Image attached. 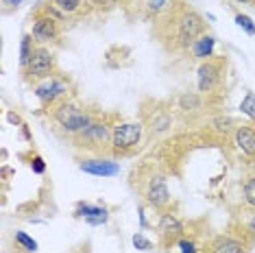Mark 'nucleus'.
<instances>
[{
	"instance_id": "obj_11",
	"label": "nucleus",
	"mask_w": 255,
	"mask_h": 253,
	"mask_svg": "<svg viewBox=\"0 0 255 253\" xmlns=\"http://www.w3.org/2000/svg\"><path fill=\"white\" fill-rule=\"evenodd\" d=\"M31 35L37 39V42H53V39L59 37V20L46 15L44 11H39L37 18L33 20V31Z\"/></svg>"
},
{
	"instance_id": "obj_15",
	"label": "nucleus",
	"mask_w": 255,
	"mask_h": 253,
	"mask_svg": "<svg viewBox=\"0 0 255 253\" xmlns=\"http://www.w3.org/2000/svg\"><path fill=\"white\" fill-rule=\"evenodd\" d=\"M214 46H216V39H214L212 35H207V33H203V35H199L194 39L192 44V55L194 59H201V61H207L214 57Z\"/></svg>"
},
{
	"instance_id": "obj_20",
	"label": "nucleus",
	"mask_w": 255,
	"mask_h": 253,
	"mask_svg": "<svg viewBox=\"0 0 255 253\" xmlns=\"http://www.w3.org/2000/svg\"><path fill=\"white\" fill-rule=\"evenodd\" d=\"M240 112L245 114V116H249L251 120H255V94L253 92H247V96L240 103Z\"/></svg>"
},
{
	"instance_id": "obj_21",
	"label": "nucleus",
	"mask_w": 255,
	"mask_h": 253,
	"mask_svg": "<svg viewBox=\"0 0 255 253\" xmlns=\"http://www.w3.org/2000/svg\"><path fill=\"white\" fill-rule=\"evenodd\" d=\"M245 203L249 208H255V175L245 181Z\"/></svg>"
},
{
	"instance_id": "obj_8",
	"label": "nucleus",
	"mask_w": 255,
	"mask_h": 253,
	"mask_svg": "<svg viewBox=\"0 0 255 253\" xmlns=\"http://www.w3.org/2000/svg\"><path fill=\"white\" fill-rule=\"evenodd\" d=\"M144 197H146L148 201V205L150 208H155V210H164L170 205V190H168L166 186V179L161 175H153L150 177V181H148V186H146V192H144Z\"/></svg>"
},
{
	"instance_id": "obj_24",
	"label": "nucleus",
	"mask_w": 255,
	"mask_h": 253,
	"mask_svg": "<svg viewBox=\"0 0 255 253\" xmlns=\"http://www.w3.org/2000/svg\"><path fill=\"white\" fill-rule=\"evenodd\" d=\"M168 0H146V9L150 13H161V11L166 9Z\"/></svg>"
},
{
	"instance_id": "obj_16",
	"label": "nucleus",
	"mask_w": 255,
	"mask_h": 253,
	"mask_svg": "<svg viewBox=\"0 0 255 253\" xmlns=\"http://www.w3.org/2000/svg\"><path fill=\"white\" fill-rule=\"evenodd\" d=\"M240 225H242V232L247 236H251L255 240V208H251L249 212H242L240 214Z\"/></svg>"
},
{
	"instance_id": "obj_12",
	"label": "nucleus",
	"mask_w": 255,
	"mask_h": 253,
	"mask_svg": "<svg viewBox=\"0 0 255 253\" xmlns=\"http://www.w3.org/2000/svg\"><path fill=\"white\" fill-rule=\"evenodd\" d=\"M79 168L88 175L94 177H116L120 175V164L114 159H105V157H92V159H83L79 162Z\"/></svg>"
},
{
	"instance_id": "obj_18",
	"label": "nucleus",
	"mask_w": 255,
	"mask_h": 253,
	"mask_svg": "<svg viewBox=\"0 0 255 253\" xmlns=\"http://www.w3.org/2000/svg\"><path fill=\"white\" fill-rule=\"evenodd\" d=\"M33 35H24L22 37V44H20V63L26 68V63L28 59H31V55H33Z\"/></svg>"
},
{
	"instance_id": "obj_28",
	"label": "nucleus",
	"mask_w": 255,
	"mask_h": 253,
	"mask_svg": "<svg viewBox=\"0 0 255 253\" xmlns=\"http://www.w3.org/2000/svg\"><path fill=\"white\" fill-rule=\"evenodd\" d=\"M2 2H4V4H11V7H18L22 0H2Z\"/></svg>"
},
{
	"instance_id": "obj_9",
	"label": "nucleus",
	"mask_w": 255,
	"mask_h": 253,
	"mask_svg": "<svg viewBox=\"0 0 255 253\" xmlns=\"http://www.w3.org/2000/svg\"><path fill=\"white\" fill-rule=\"evenodd\" d=\"M157 227H159V236H161V240H164V245L179 243L185 232L183 221L177 214H172V212H164V214H161Z\"/></svg>"
},
{
	"instance_id": "obj_1",
	"label": "nucleus",
	"mask_w": 255,
	"mask_h": 253,
	"mask_svg": "<svg viewBox=\"0 0 255 253\" xmlns=\"http://www.w3.org/2000/svg\"><path fill=\"white\" fill-rule=\"evenodd\" d=\"M203 28H205V22L194 9H183L179 11L172 20L170 33H168V39L172 42V48L175 50H185L192 48L194 39L203 35Z\"/></svg>"
},
{
	"instance_id": "obj_25",
	"label": "nucleus",
	"mask_w": 255,
	"mask_h": 253,
	"mask_svg": "<svg viewBox=\"0 0 255 253\" xmlns=\"http://www.w3.org/2000/svg\"><path fill=\"white\" fill-rule=\"evenodd\" d=\"M31 168H33V172H37V175H44V170H46V164H44V159L42 157H33L31 159Z\"/></svg>"
},
{
	"instance_id": "obj_2",
	"label": "nucleus",
	"mask_w": 255,
	"mask_h": 253,
	"mask_svg": "<svg viewBox=\"0 0 255 253\" xmlns=\"http://www.w3.org/2000/svg\"><path fill=\"white\" fill-rule=\"evenodd\" d=\"M53 118L57 120V125H59L63 131H68V133H72V135H79L81 131H85L94 123L83 107L74 105V103H68V101H61L59 105L55 107Z\"/></svg>"
},
{
	"instance_id": "obj_6",
	"label": "nucleus",
	"mask_w": 255,
	"mask_h": 253,
	"mask_svg": "<svg viewBox=\"0 0 255 253\" xmlns=\"http://www.w3.org/2000/svg\"><path fill=\"white\" fill-rule=\"evenodd\" d=\"M223 81V59H207L199 66V92L210 94Z\"/></svg>"
},
{
	"instance_id": "obj_23",
	"label": "nucleus",
	"mask_w": 255,
	"mask_h": 253,
	"mask_svg": "<svg viewBox=\"0 0 255 253\" xmlns=\"http://www.w3.org/2000/svg\"><path fill=\"white\" fill-rule=\"evenodd\" d=\"M133 245H135V249H140V251H153L155 249V245L150 243L144 234H140V232L133 236Z\"/></svg>"
},
{
	"instance_id": "obj_19",
	"label": "nucleus",
	"mask_w": 255,
	"mask_h": 253,
	"mask_svg": "<svg viewBox=\"0 0 255 253\" xmlns=\"http://www.w3.org/2000/svg\"><path fill=\"white\" fill-rule=\"evenodd\" d=\"M53 4L57 9L61 11V13H74V11L81 9V4H83V0H53Z\"/></svg>"
},
{
	"instance_id": "obj_29",
	"label": "nucleus",
	"mask_w": 255,
	"mask_h": 253,
	"mask_svg": "<svg viewBox=\"0 0 255 253\" xmlns=\"http://www.w3.org/2000/svg\"><path fill=\"white\" fill-rule=\"evenodd\" d=\"M236 2H240V4H253L255 0H236Z\"/></svg>"
},
{
	"instance_id": "obj_17",
	"label": "nucleus",
	"mask_w": 255,
	"mask_h": 253,
	"mask_svg": "<svg viewBox=\"0 0 255 253\" xmlns=\"http://www.w3.org/2000/svg\"><path fill=\"white\" fill-rule=\"evenodd\" d=\"M13 240L20 245V249H24L26 253H35V251H37V243H35V240H33L28 234H24V232H15Z\"/></svg>"
},
{
	"instance_id": "obj_7",
	"label": "nucleus",
	"mask_w": 255,
	"mask_h": 253,
	"mask_svg": "<svg viewBox=\"0 0 255 253\" xmlns=\"http://www.w3.org/2000/svg\"><path fill=\"white\" fill-rule=\"evenodd\" d=\"M112 135H114V131H109V126L105 123H92L77 137L83 146L92 148V151H101V148H105L112 142Z\"/></svg>"
},
{
	"instance_id": "obj_14",
	"label": "nucleus",
	"mask_w": 255,
	"mask_h": 253,
	"mask_svg": "<svg viewBox=\"0 0 255 253\" xmlns=\"http://www.w3.org/2000/svg\"><path fill=\"white\" fill-rule=\"evenodd\" d=\"M234 142L238 151L247 157H255V129L251 125H240L234 131Z\"/></svg>"
},
{
	"instance_id": "obj_13",
	"label": "nucleus",
	"mask_w": 255,
	"mask_h": 253,
	"mask_svg": "<svg viewBox=\"0 0 255 253\" xmlns=\"http://www.w3.org/2000/svg\"><path fill=\"white\" fill-rule=\"evenodd\" d=\"M74 216L85 218V223H90V225H105V223L109 221V212L105 208L94 205V203H85V201H81V203L77 205Z\"/></svg>"
},
{
	"instance_id": "obj_10",
	"label": "nucleus",
	"mask_w": 255,
	"mask_h": 253,
	"mask_svg": "<svg viewBox=\"0 0 255 253\" xmlns=\"http://www.w3.org/2000/svg\"><path fill=\"white\" fill-rule=\"evenodd\" d=\"M245 251H247L245 240L229 234H220L203 247V253H245Z\"/></svg>"
},
{
	"instance_id": "obj_22",
	"label": "nucleus",
	"mask_w": 255,
	"mask_h": 253,
	"mask_svg": "<svg viewBox=\"0 0 255 253\" xmlns=\"http://www.w3.org/2000/svg\"><path fill=\"white\" fill-rule=\"evenodd\" d=\"M236 24L247 33V35H255V22L245 13H236Z\"/></svg>"
},
{
	"instance_id": "obj_27",
	"label": "nucleus",
	"mask_w": 255,
	"mask_h": 253,
	"mask_svg": "<svg viewBox=\"0 0 255 253\" xmlns=\"http://www.w3.org/2000/svg\"><path fill=\"white\" fill-rule=\"evenodd\" d=\"M194 105H199V99H196L194 94H183V96H181V107H183V109L194 107Z\"/></svg>"
},
{
	"instance_id": "obj_26",
	"label": "nucleus",
	"mask_w": 255,
	"mask_h": 253,
	"mask_svg": "<svg viewBox=\"0 0 255 253\" xmlns=\"http://www.w3.org/2000/svg\"><path fill=\"white\" fill-rule=\"evenodd\" d=\"M177 245H179V249H181V253H196L194 243H192V240H188V238H181Z\"/></svg>"
},
{
	"instance_id": "obj_5",
	"label": "nucleus",
	"mask_w": 255,
	"mask_h": 253,
	"mask_svg": "<svg viewBox=\"0 0 255 253\" xmlns=\"http://www.w3.org/2000/svg\"><path fill=\"white\" fill-rule=\"evenodd\" d=\"M66 92H68L66 81H61V79L55 77V74L50 79H44V81H39L35 85V96L42 101L44 107H57L59 101H63Z\"/></svg>"
},
{
	"instance_id": "obj_4",
	"label": "nucleus",
	"mask_w": 255,
	"mask_h": 253,
	"mask_svg": "<svg viewBox=\"0 0 255 253\" xmlns=\"http://www.w3.org/2000/svg\"><path fill=\"white\" fill-rule=\"evenodd\" d=\"M26 74H28V81H44V79H50L53 77V70H55V55L50 53L48 48L44 46H37L33 50L31 59L26 63Z\"/></svg>"
},
{
	"instance_id": "obj_3",
	"label": "nucleus",
	"mask_w": 255,
	"mask_h": 253,
	"mask_svg": "<svg viewBox=\"0 0 255 253\" xmlns=\"http://www.w3.org/2000/svg\"><path fill=\"white\" fill-rule=\"evenodd\" d=\"M140 140H142V125L140 123H120L114 126L112 151L116 155H129L137 148Z\"/></svg>"
}]
</instances>
